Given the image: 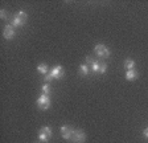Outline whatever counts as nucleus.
Segmentation results:
<instances>
[{
  "instance_id": "obj_15",
  "label": "nucleus",
  "mask_w": 148,
  "mask_h": 143,
  "mask_svg": "<svg viewBox=\"0 0 148 143\" xmlns=\"http://www.w3.org/2000/svg\"><path fill=\"white\" fill-rule=\"evenodd\" d=\"M106 70H107V65H106V62H101V72H99V74L106 73Z\"/></svg>"
},
{
  "instance_id": "obj_11",
  "label": "nucleus",
  "mask_w": 148,
  "mask_h": 143,
  "mask_svg": "<svg viewBox=\"0 0 148 143\" xmlns=\"http://www.w3.org/2000/svg\"><path fill=\"white\" fill-rule=\"evenodd\" d=\"M79 73L82 76H87L90 73V68H89V65L87 64H82V65L79 66Z\"/></svg>"
},
{
  "instance_id": "obj_17",
  "label": "nucleus",
  "mask_w": 148,
  "mask_h": 143,
  "mask_svg": "<svg viewBox=\"0 0 148 143\" xmlns=\"http://www.w3.org/2000/svg\"><path fill=\"white\" fill-rule=\"evenodd\" d=\"M143 135H144V137L148 139V127H147V129H144V131H143Z\"/></svg>"
},
{
  "instance_id": "obj_16",
  "label": "nucleus",
  "mask_w": 148,
  "mask_h": 143,
  "mask_svg": "<svg viewBox=\"0 0 148 143\" xmlns=\"http://www.w3.org/2000/svg\"><path fill=\"white\" fill-rule=\"evenodd\" d=\"M0 17H1L3 20H5L7 17H8V16H7V11L5 10H1V11H0Z\"/></svg>"
},
{
  "instance_id": "obj_3",
  "label": "nucleus",
  "mask_w": 148,
  "mask_h": 143,
  "mask_svg": "<svg viewBox=\"0 0 148 143\" xmlns=\"http://www.w3.org/2000/svg\"><path fill=\"white\" fill-rule=\"evenodd\" d=\"M27 13L24 11H20L17 12L15 16H13V20H12V27H21L25 21H27Z\"/></svg>"
},
{
  "instance_id": "obj_4",
  "label": "nucleus",
  "mask_w": 148,
  "mask_h": 143,
  "mask_svg": "<svg viewBox=\"0 0 148 143\" xmlns=\"http://www.w3.org/2000/svg\"><path fill=\"white\" fill-rule=\"evenodd\" d=\"M94 50H95L97 56L101 57V58H107V57L110 56V49H108L106 45H103V44H97Z\"/></svg>"
},
{
  "instance_id": "obj_6",
  "label": "nucleus",
  "mask_w": 148,
  "mask_h": 143,
  "mask_svg": "<svg viewBox=\"0 0 148 143\" xmlns=\"http://www.w3.org/2000/svg\"><path fill=\"white\" fill-rule=\"evenodd\" d=\"M85 139H86V134L83 133L82 130H74L73 137H71L73 143H83Z\"/></svg>"
},
{
  "instance_id": "obj_2",
  "label": "nucleus",
  "mask_w": 148,
  "mask_h": 143,
  "mask_svg": "<svg viewBox=\"0 0 148 143\" xmlns=\"http://www.w3.org/2000/svg\"><path fill=\"white\" fill-rule=\"evenodd\" d=\"M52 129L49 127V126H44V127L40 129V134H38V139H40V142H44L46 143L48 140L52 138Z\"/></svg>"
},
{
  "instance_id": "obj_1",
  "label": "nucleus",
  "mask_w": 148,
  "mask_h": 143,
  "mask_svg": "<svg viewBox=\"0 0 148 143\" xmlns=\"http://www.w3.org/2000/svg\"><path fill=\"white\" fill-rule=\"evenodd\" d=\"M62 77H64V69H62L61 65H57L50 70V73H48V74L45 76V80L48 82H50V81H53V80H60V78H62Z\"/></svg>"
},
{
  "instance_id": "obj_9",
  "label": "nucleus",
  "mask_w": 148,
  "mask_h": 143,
  "mask_svg": "<svg viewBox=\"0 0 148 143\" xmlns=\"http://www.w3.org/2000/svg\"><path fill=\"white\" fill-rule=\"evenodd\" d=\"M138 72L135 70V69H131V70H127L126 72V78L128 80V81H134L136 77H138Z\"/></svg>"
},
{
  "instance_id": "obj_14",
  "label": "nucleus",
  "mask_w": 148,
  "mask_h": 143,
  "mask_svg": "<svg viewBox=\"0 0 148 143\" xmlns=\"http://www.w3.org/2000/svg\"><path fill=\"white\" fill-rule=\"evenodd\" d=\"M41 90H42V94L49 96V93H50V85L49 84H44L42 86H41Z\"/></svg>"
},
{
  "instance_id": "obj_7",
  "label": "nucleus",
  "mask_w": 148,
  "mask_h": 143,
  "mask_svg": "<svg viewBox=\"0 0 148 143\" xmlns=\"http://www.w3.org/2000/svg\"><path fill=\"white\" fill-rule=\"evenodd\" d=\"M60 131H61V137L64 138V139H66V140H71V137H73L74 130L70 127V126H61Z\"/></svg>"
},
{
  "instance_id": "obj_12",
  "label": "nucleus",
  "mask_w": 148,
  "mask_h": 143,
  "mask_svg": "<svg viewBox=\"0 0 148 143\" xmlns=\"http://www.w3.org/2000/svg\"><path fill=\"white\" fill-rule=\"evenodd\" d=\"M124 68L127 69V70H131V69L135 68V61L131 58H127L126 61H124Z\"/></svg>"
},
{
  "instance_id": "obj_5",
  "label": "nucleus",
  "mask_w": 148,
  "mask_h": 143,
  "mask_svg": "<svg viewBox=\"0 0 148 143\" xmlns=\"http://www.w3.org/2000/svg\"><path fill=\"white\" fill-rule=\"evenodd\" d=\"M37 106H38L40 109H42V110L48 109V107L50 106V98H49V96L41 94V96L38 97V100H37Z\"/></svg>"
},
{
  "instance_id": "obj_10",
  "label": "nucleus",
  "mask_w": 148,
  "mask_h": 143,
  "mask_svg": "<svg viewBox=\"0 0 148 143\" xmlns=\"http://www.w3.org/2000/svg\"><path fill=\"white\" fill-rule=\"evenodd\" d=\"M90 70H91L92 73H99V72H101V62L94 60V62L90 65Z\"/></svg>"
},
{
  "instance_id": "obj_13",
  "label": "nucleus",
  "mask_w": 148,
  "mask_h": 143,
  "mask_svg": "<svg viewBox=\"0 0 148 143\" xmlns=\"http://www.w3.org/2000/svg\"><path fill=\"white\" fill-rule=\"evenodd\" d=\"M37 72H38L40 74L46 76V74H48V66H46L45 64H40V65L37 66Z\"/></svg>"
},
{
  "instance_id": "obj_8",
  "label": "nucleus",
  "mask_w": 148,
  "mask_h": 143,
  "mask_svg": "<svg viewBox=\"0 0 148 143\" xmlns=\"http://www.w3.org/2000/svg\"><path fill=\"white\" fill-rule=\"evenodd\" d=\"M3 36L7 40L13 38V36H15V27H12V25H5L3 29Z\"/></svg>"
}]
</instances>
